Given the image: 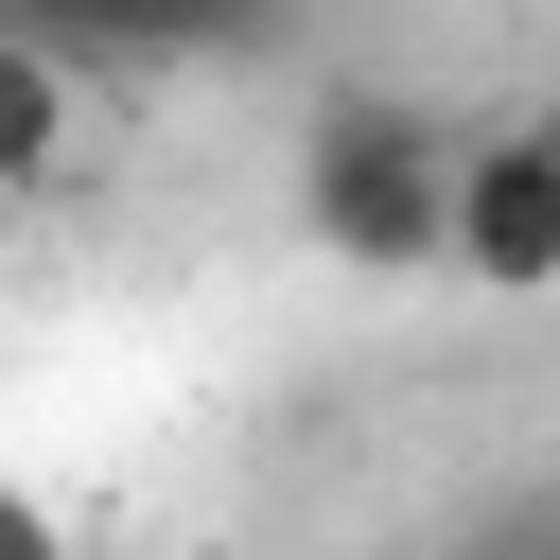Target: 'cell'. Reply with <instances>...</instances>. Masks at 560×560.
I'll use <instances>...</instances> for the list:
<instances>
[{
    "label": "cell",
    "instance_id": "obj_1",
    "mask_svg": "<svg viewBox=\"0 0 560 560\" xmlns=\"http://www.w3.org/2000/svg\"><path fill=\"white\" fill-rule=\"evenodd\" d=\"M438 175H455V140L402 88H332L298 122V245L350 280H438Z\"/></svg>",
    "mask_w": 560,
    "mask_h": 560
},
{
    "label": "cell",
    "instance_id": "obj_2",
    "mask_svg": "<svg viewBox=\"0 0 560 560\" xmlns=\"http://www.w3.org/2000/svg\"><path fill=\"white\" fill-rule=\"evenodd\" d=\"M438 280H472V298H542L560 280V140L542 122L455 140V175H438Z\"/></svg>",
    "mask_w": 560,
    "mask_h": 560
},
{
    "label": "cell",
    "instance_id": "obj_3",
    "mask_svg": "<svg viewBox=\"0 0 560 560\" xmlns=\"http://www.w3.org/2000/svg\"><path fill=\"white\" fill-rule=\"evenodd\" d=\"M70 158V52L0 35V175H52Z\"/></svg>",
    "mask_w": 560,
    "mask_h": 560
},
{
    "label": "cell",
    "instance_id": "obj_4",
    "mask_svg": "<svg viewBox=\"0 0 560 560\" xmlns=\"http://www.w3.org/2000/svg\"><path fill=\"white\" fill-rule=\"evenodd\" d=\"M455 560H560V490L525 472V490H490L472 525H455Z\"/></svg>",
    "mask_w": 560,
    "mask_h": 560
},
{
    "label": "cell",
    "instance_id": "obj_5",
    "mask_svg": "<svg viewBox=\"0 0 560 560\" xmlns=\"http://www.w3.org/2000/svg\"><path fill=\"white\" fill-rule=\"evenodd\" d=\"M0 560H70V525H52V490H18V472H0Z\"/></svg>",
    "mask_w": 560,
    "mask_h": 560
}]
</instances>
